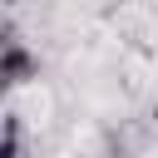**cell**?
Masks as SVG:
<instances>
[{
	"label": "cell",
	"mask_w": 158,
	"mask_h": 158,
	"mask_svg": "<svg viewBox=\"0 0 158 158\" xmlns=\"http://www.w3.org/2000/svg\"><path fill=\"white\" fill-rule=\"evenodd\" d=\"M30 79V54L20 49V40L5 44V84H25Z\"/></svg>",
	"instance_id": "1"
},
{
	"label": "cell",
	"mask_w": 158,
	"mask_h": 158,
	"mask_svg": "<svg viewBox=\"0 0 158 158\" xmlns=\"http://www.w3.org/2000/svg\"><path fill=\"white\" fill-rule=\"evenodd\" d=\"M5 158H30V148H25V138H20L15 123H10V133H5Z\"/></svg>",
	"instance_id": "2"
}]
</instances>
